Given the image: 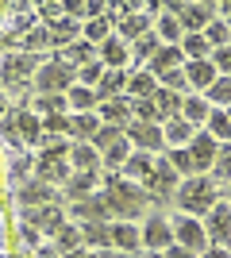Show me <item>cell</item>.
<instances>
[{
    "label": "cell",
    "instance_id": "cell-30",
    "mask_svg": "<svg viewBox=\"0 0 231 258\" xmlns=\"http://www.w3.org/2000/svg\"><path fill=\"white\" fill-rule=\"evenodd\" d=\"M181 93H170V89H162L158 85V93H154V108H158V116H162V123L166 119H177L181 116Z\"/></svg>",
    "mask_w": 231,
    "mask_h": 258
},
{
    "label": "cell",
    "instance_id": "cell-48",
    "mask_svg": "<svg viewBox=\"0 0 231 258\" xmlns=\"http://www.w3.org/2000/svg\"><path fill=\"white\" fill-rule=\"evenodd\" d=\"M212 66H216V74H220V77H231V46L212 50Z\"/></svg>",
    "mask_w": 231,
    "mask_h": 258
},
{
    "label": "cell",
    "instance_id": "cell-53",
    "mask_svg": "<svg viewBox=\"0 0 231 258\" xmlns=\"http://www.w3.org/2000/svg\"><path fill=\"white\" fill-rule=\"evenodd\" d=\"M216 8H220V12H227V16H231V0H223V4H216Z\"/></svg>",
    "mask_w": 231,
    "mask_h": 258
},
{
    "label": "cell",
    "instance_id": "cell-22",
    "mask_svg": "<svg viewBox=\"0 0 231 258\" xmlns=\"http://www.w3.org/2000/svg\"><path fill=\"white\" fill-rule=\"evenodd\" d=\"M146 31H154V27H150V12H146V8L135 12V16H120V23H116V35H120L127 46H131L139 35H146Z\"/></svg>",
    "mask_w": 231,
    "mask_h": 258
},
{
    "label": "cell",
    "instance_id": "cell-19",
    "mask_svg": "<svg viewBox=\"0 0 231 258\" xmlns=\"http://www.w3.org/2000/svg\"><path fill=\"white\" fill-rule=\"evenodd\" d=\"M108 231H112V247H120V250H139L143 247V231H139L131 220H112Z\"/></svg>",
    "mask_w": 231,
    "mask_h": 258
},
{
    "label": "cell",
    "instance_id": "cell-49",
    "mask_svg": "<svg viewBox=\"0 0 231 258\" xmlns=\"http://www.w3.org/2000/svg\"><path fill=\"white\" fill-rule=\"evenodd\" d=\"M43 127L46 131H66V135H69V112H54V116H46Z\"/></svg>",
    "mask_w": 231,
    "mask_h": 258
},
{
    "label": "cell",
    "instance_id": "cell-39",
    "mask_svg": "<svg viewBox=\"0 0 231 258\" xmlns=\"http://www.w3.org/2000/svg\"><path fill=\"white\" fill-rule=\"evenodd\" d=\"M204 39H208V46H212V50H220V46H227V43H231V23L216 16V20H212L208 27H204Z\"/></svg>",
    "mask_w": 231,
    "mask_h": 258
},
{
    "label": "cell",
    "instance_id": "cell-15",
    "mask_svg": "<svg viewBox=\"0 0 231 258\" xmlns=\"http://www.w3.org/2000/svg\"><path fill=\"white\" fill-rule=\"evenodd\" d=\"M181 70H185L189 89H193V93H200V97H204V93L216 85V77H220V74H216V66H212V58H204V62H185Z\"/></svg>",
    "mask_w": 231,
    "mask_h": 258
},
{
    "label": "cell",
    "instance_id": "cell-42",
    "mask_svg": "<svg viewBox=\"0 0 231 258\" xmlns=\"http://www.w3.org/2000/svg\"><path fill=\"white\" fill-rule=\"evenodd\" d=\"M212 181H231V143H220L216 162H212Z\"/></svg>",
    "mask_w": 231,
    "mask_h": 258
},
{
    "label": "cell",
    "instance_id": "cell-50",
    "mask_svg": "<svg viewBox=\"0 0 231 258\" xmlns=\"http://www.w3.org/2000/svg\"><path fill=\"white\" fill-rule=\"evenodd\" d=\"M20 235H23V243H27V247H43V239H39V227L23 224V227H20Z\"/></svg>",
    "mask_w": 231,
    "mask_h": 258
},
{
    "label": "cell",
    "instance_id": "cell-44",
    "mask_svg": "<svg viewBox=\"0 0 231 258\" xmlns=\"http://www.w3.org/2000/svg\"><path fill=\"white\" fill-rule=\"evenodd\" d=\"M108 35H112V31H108V20H104V16H100V20L81 23V39H85V43H93V46H100Z\"/></svg>",
    "mask_w": 231,
    "mask_h": 258
},
{
    "label": "cell",
    "instance_id": "cell-35",
    "mask_svg": "<svg viewBox=\"0 0 231 258\" xmlns=\"http://www.w3.org/2000/svg\"><path fill=\"white\" fill-rule=\"evenodd\" d=\"M204 131H208L216 143H231V119H227V112H223V108H212Z\"/></svg>",
    "mask_w": 231,
    "mask_h": 258
},
{
    "label": "cell",
    "instance_id": "cell-34",
    "mask_svg": "<svg viewBox=\"0 0 231 258\" xmlns=\"http://www.w3.org/2000/svg\"><path fill=\"white\" fill-rule=\"evenodd\" d=\"M66 100H69V108H73V112H97V104H100L97 89H85V85H73V89L66 93Z\"/></svg>",
    "mask_w": 231,
    "mask_h": 258
},
{
    "label": "cell",
    "instance_id": "cell-60",
    "mask_svg": "<svg viewBox=\"0 0 231 258\" xmlns=\"http://www.w3.org/2000/svg\"><path fill=\"white\" fill-rule=\"evenodd\" d=\"M227 46H231V43H227Z\"/></svg>",
    "mask_w": 231,
    "mask_h": 258
},
{
    "label": "cell",
    "instance_id": "cell-6",
    "mask_svg": "<svg viewBox=\"0 0 231 258\" xmlns=\"http://www.w3.org/2000/svg\"><path fill=\"white\" fill-rule=\"evenodd\" d=\"M123 135H127V143H131L135 151L166 154V139H162V127H158V123H139V119H131V123L123 127Z\"/></svg>",
    "mask_w": 231,
    "mask_h": 258
},
{
    "label": "cell",
    "instance_id": "cell-33",
    "mask_svg": "<svg viewBox=\"0 0 231 258\" xmlns=\"http://www.w3.org/2000/svg\"><path fill=\"white\" fill-rule=\"evenodd\" d=\"M181 54H185V62H204L212 58V46L204 35H181Z\"/></svg>",
    "mask_w": 231,
    "mask_h": 258
},
{
    "label": "cell",
    "instance_id": "cell-31",
    "mask_svg": "<svg viewBox=\"0 0 231 258\" xmlns=\"http://www.w3.org/2000/svg\"><path fill=\"white\" fill-rule=\"evenodd\" d=\"M154 35H158V39H162V46H181V23H177V16H170V12H166V16H158V23H154Z\"/></svg>",
    "mask_w": 231,
    "mask_h": 258
},
{
    "label": "cell",
    "instance_id": "cell-10",
    "mask_svg": "<svg viewBox=\"0 0 231 258\" xmlns=\"http://www.w3.org/2000/svg\"><path fill=\"white\" fill-rule=\"evenodd\" d=\"M139 231H143V247L146 250H158V254H162V250H170L174 247V220H166V216H146V224L139 227Z\"/></svg>",
    "mask_w": 231,
    "mask_h": 258
},
{
    "label": "cell",
    "instance_id": "cell-41",
    "mask_svg": "<svg viewBox=\"0 0 231 258\" xmlns=\"http://www.w3.org/2000/svg\"><path fill=\"white\" fill-rule=\"evenodd\" d=\"M81 239H85L89 247H112L108 224H81Z\"/></svg>",
    "mask_w": 231,
    "mask_h": 258
},
{
    "label": "cell",
    "instance_id": "cell-36",
    "mask_svg": "<svg viewBox=\"0 0 231 258\" xmlns=\"http://www.w3.org/2000/svg\"><path fill=\"white\" fill-rule=\"evenodd\" d=\"M31 170H35V158L27 151H23V154H12V162H8L12 185H27V181H31Z\"/></svg>",
    "mask_w": 231,
    "mask_h": 258
},
{
    "label": "cell",
    "instance_id": "cell-1",
    "mask_svg": "<svg viewBox=\"0 0 231 258\" xmlns=\"http://www.w3.org/2000/svg\"><path fill=\"white\" fill-rule=\"evenodd\" d=\"M177 208L185 216H208L212 208H216V181H212L208 173H193V177H181V185H177V193H174Z\"/></svg>",
    "mask_w": 231,
    "mask_h": 258
},
{
    "label": "cell",
    "instance_id": "cell-29",
    "mask_svg": "<svg viewBox=\"0 0 231 258\" xmlns=\"http://www.w3.org/2000/svg\"><path fill=\"white\" fill-rule=\"evenodd\" d=\"M50 243H54L58 254H73V250L81 247L85 239H81V227H77V224H62L54 235H50Z\"/></svg>",
    "mask_w": 231,
    "mask_h": 258
},
{
    "label": "cell",
    "instance_id": "cell-16",
    "mask_svg": "<svg viewBox=\"0 0 231 258\" xmlns=\"http://www.w3.org/2000/svg\"><path fill=\"white\" fill-rule=\"evenodd\" d=\"M69 170H77V173H100V170H104L100 151L93 147V143H73V147H69Z\"/></svg>",
    "mask_w": 231,
    "mask_h": 258
},
{
    "label": "cell",
    "instance_id": "cell-46",
    "mask_svg": "<svg viewBox=\"0 0 231 258\" xmlns=\"http://www.w3.org/2000/svg\"><path fill=\"white\" fill-rule=\"evenodd\" d=\"M120 139H123V127H112V123H104V127L97 131V139H93V147H97V151L104 154V151H112V147H116Z\"/></svg>",
    "mask_w": 231,
    "mask_h": 258
},
{
    "label": "cell",
    "instance_id": "cell-9",
    "mask_svg": "<svg viewBox=\"0 0 231 258\" xmlns=\"http://www.w3.org/2000/svg\"><path fill=\"white\" fill-rule=\"evenodd\" d=\"M204 235H208L212 247H231V205L227 201H216V208L204 216Z\"/></svg>",
    "mask_w": 231,
    "mask_h": 258
},
{
    "label": "cell",
    "instance_id": "cell-21",
    "mask_svg": "<svg viewBox=\"0 0 231 258\" xmlns=\"http://www.w3.org/2000/svg\"><path fill=\"white\" fill-rule=\"evenodd\" d=\"M20 205L23 208H43V205H54V185L31 177L27 185H20Z\"/></svg>",
    "mask_w": 231,
    "mask_h": 258
},
{
    "label": "cell",
    "instance_id": "cell-2",
    "mask_svg": "<svg viewBox=\"0 0 231 258\" xmlns=\"http://www.w3.org/2000/svg\"><path fill=\"white\" fill-rule=\"evenodd\" d=\"M104 197H108V212L120 216V220H131L146 208V193L127 177H108V193Z\"/></svg>",
    "mask_w": 231,
    "mask_h": 258
},
{
    "label": "cell",
    "instance_id": "cell-8",
    "mask_svg": "<svg viewBox=\"0 0 231 258\" xmlns=\"http://www.w3.org/2000/svg\"><path fill=\"white\" fill-rule=\"evenodd\" d=\"M177 185H181V181H177V170L166 158H154V170H150V177L143 181V193L162 201V197H174L177 193Z\"/></svg>",
    "mask_w": 231,
    "mask_h": 258
},
{
    "label": "cell",
    "instance_id": "cell-25",
    "mask_svg": "<svg viewBox=\"0 0 231 258\" xmlns=\"http://www.w3.org/2000/svg\"><path fill=\"white\" fill-rule=\"evenodd\" d=\"M197 135V127L189 123V119H166L162 123V139H166V147H189V139Z\"/></svg>",
    "mask_w": 231,
    "mask_h": 258
},
{
    "label": "cell",
    "instance_id": "cell-24",
    "mask_svg": "<svg viewBox=\"0 0 231 258\" xmlns=\"http://www.w3.org/2000/svg\"><path fill=\"white\" fill-rule=\"evenodd\" d=\"M181 66H185L181 46H162V50H158L150 62H146V70H150L154 77H162V74H170V70H181Z\"/></svg>",
    "mask_w": 231,
    "mask_h": 258
},
{
    "label": "cell",
    "instance_id": "cell-47",
    "mask_svg": "<svg viewBox=\"0 0 231 258\" xmlns=\"http://www.w3.org/2000/svg\"><path fill=\"white\" fill-rule=\"evenodd\" d=\"M54 39H50V27H35V31L23 35V46L27 50H43V46H50Z\"/></svg>",
    "mask_w": 231,
    "mask_h": 258
},
{
    "label": "cell",
    "instance_id": "cell-59",
    "mask_svg": "<svg viewBox=\"0 0 231 258\" xmlns=\"http://www.w3.org/2000/svg\"><path fill=\"white\" fill-rule=\"evenodd\" d=\"M0 258H4V254H0Z\"/></svg>",
    "mask_w": 231,
    "mask_h": 258
},
{
    "label": "cell",
    "instance_id": "cell-11",
    "mask_svg": "<svg viewBox=\"0 0 231 258\" xmlns=\"http://www.w3.org/2000/svg\"><path fill=\"white\" fill-rule=\"evenodd\" d=\"M66 212L73 220H85V224H112V212H108V197L104 193H93L77 205H66Z\"/></svg>",
    "mask_w": 231,
    "mask_h": 258
},
{
    "label": "cell",
    "instance_id": "cell-51",
    "mask_svg": "<svg viewBox=\"0 0 231 258\" xmlns=\"http://www.w3.org/2000/svg\"><path fill=\"white\" fill-rule=\"evenodd\" d=\"M162 258H193V254H189L185 247H177V243H174L170 250H162Z\"/></svg>",
    "mask_w": 231,
    "mask_h": 258
},
{
    "label": "cell",
    "instance_id": "cell-27",
    "mask_svg": "<svg viewBox=\"0 0 231 258\" xmlns=\"http://www.w3.org/2000/svg\"><path fill=\"white\" fill-rule=\"evenodd\" d=\"M123 93H127V70H104V77L97 85V97L112 100V97H123Z\"/></svg>",
    "mask_w": 231,
    "mask_h": 258
},
{
    "label": "cell",
    "instance_id": "cell-38",
    "mask_svg": "<svg viewBox=\"0 0 231 258\" xmlns=\"http://www.w3.org/2000/svg\"><path fill=\"white\" fill-rule=\"evenodd\" d=\"M166 162L177 170V177H193L197 173V166L189 158V147H166Z\"/></svg>",
    "mask_w": 231,
    "mask_h": 258
},
{
    "label": "cell",
    "instance_id": "cell-12",
    "mask_svg": "<svg viewBox=\"0 0 231 258\" xmlns=\"http://www.w3.org/2000/svg\"><path fill=\"white\" fill-rule=\"evenodd\" d=\"M23 224H31V227H39V231H50L54 235L58 227L66 224V208L58 205H43V208H23Z\"/></svg>",
    "mask_w": 231,
    "mask_h": 258
},
{
    "label": "cell",
    "instance_id": "cell-18",
    "mask_svg": "<svg viewBox=\"0 0 231 258\" xmlns=\"http://www.w3.org/2000/svg\"><path fill=\"white\" fill-rule=\"evenodd\" d=\"M100 127L104 123H100L97 112H69V135H73V143H93Z\"/></svg>",
    "mask_w": 231,
    "mask_h": 258
},
{
    "label": "cell",
    "instance_id": "cell-52",
    "mask_svg": "<svg viewBox=\"0 0 231 258\" xmlns=\"http://www.w3.org/2000/svg\"><path fill=\"white\" fill-rule=\"evenodd\" d=\"M204 258H231V254H227V247H212V243H208V250H204Z\"/></svg>",
    "mask_w": 231,
    "mask_h": 258
},
{
    "label": "cell",
    "instance_id": "cell-28",
    "mask_svg": "<svg viewBox=\"0 0 231 258\" xmlns=\"http://www.w3.org/2000/svg\"><path fill=\"white\" fill-rule=\"evenodd\" d=\"M208 112H212V108H208V100L200 97V93H193V97L181 100V119H189V123H193L197 131L208 123Z\"/></svg>",
    "mask_w": 231,
    "mask_h": 258
},
{
    "label": "cell",
    "instance_id": "cell-54",
    "mask_svg": "<svg viewBox=\"0 0 231 258\" xmlns=\"http://www.w3.org/2000/svg\"><path fill=\"white\" fill-rule=\"evenodd\" d=\"M0 112H8V100H4V89H0Z\"/></svg>",
    "mask_w": 231,
    "mask_h": 258
},
{
    "label": "cell",
    "instance_id": "cell-37",
    "mask_svg": "<svg viewBox=\"0 0 231 258\" xmlns=\"http://www.w3.org/2000/svg\"><path fill=\"white\" fill-rule=\"evenodd\" d=\"M97 58V46L93 43H85V39H77L73 46H66V54H62V62H69L73 70H81V66H89Z\"/></svg>",
    "mask_w": 231,
    "mask_h": 258
},
{
    "label": "cell",
    "instance_id": "cell-7",
    "mask_svg": "<svg viewBox=\"0 0 231 258\" xmlns=\"http://www.w3.org/2000/svg\"><path fill=\"white\" fill-rule=\"evenodd\" d=\"M39 66L43 62H35V54H8L4 66H0L4 89H20L23 81H31V74H39Z\"/></svg>",
    "mask_w": 231,
    "mask_h": 258
},
{
    "label": "cell",
    "instance_id": "cell-45",
    "mask_svg": "<svg viewBox=\"0 0 231 258\" xmlns=\"http://www.w3.org/2000/svg\"><path fill=\"white\" fill-rule=\"evenodd\" d=\"M100 77H104V62H100V58H93L89 66H81V70H77V85L97 89V85H100Z\"/></svg>",
    "mask_w": 231,
    "mask_h": 258
},
{
    "label": "cell",
    "instance_id": "cell-57",
    "mask_svg": "<svg viewBox=\"0 0 231 258\" xmlns=\"http://www.w3.org/2000/svg\"><path fill=\"white\" fill-rule=\"evenodd\" d=\"M223 112H227V119H231V108H223Z\"/></svg>",
    "mask_w": 231,
    "mask_h": 258
},
{
    "label": "cell",
    "instance_id": "cell-14",
    "mask_svg": "<svg viewBox=\"0 0 231 258\" xmlns=\"http://www.w3.org/2000/svg\"><path fill=\"white\" fill-rule=\"evenodd\" d=\"M216 151H220V143L212 139L208 131L200 127L193 139H189V158H193V166H197V173L212 170V162H216Z\"/></svg>",
    "mask_w": 231,
    "mask_h": 258
},
{
    "label": "cell",
    "instance_id": "cell-3",
    "mask_svg": "<svg viewBox=\"0 0 231 258\" xmlns=\"http://www.w3.org/2000/svg\"><path fill=\"white\" fill-rule=\"evenodd\" d=\"M166 12L170 16H177V23H181V31L185 35H204V27H208L212 20H216V4H208V0H200V4H185V0H170L166 4Z\"/></svg>",
    "mask_w": 231,
    "mask_h": 258
},
{
    "label": "cell",
    "instance_id": "cell-61",
    "mask_svg": "<svg viewBox=\"0 0 231 258\" xmlns=\"http://www.w3.org/2000/svg\"><path fill=\"white\" fill-rule=\"evenodd\" d=\"M227 197H231V193H227Z\"/></svg>",
    "mask_w": 231,
    "mask_h": 258
},
{
    "label": "cell",
    "instance_id": "cell-32",
    "mask_svg": "<svg viewBox=\"0 0 231 258\" xmlns=\"http://www.w3.org/2000/svg\"><path fill=\"white\" fill-rule=\"evenodd\" d=\"M158 50H162V39H158L154 31H146V35H139V39L131 43V62H143L146 66Z\"/></svg>",
    "mask_w": 231,
    "mask_h": 258
},
{
    "label": "cell",
    "instance_id": "cell-5",
    "mask_svg": "<svg viewBox=\"0 0 231 258\" xmlns=\"http://www.w3.org/2000/svg\"><path fill=\"white\" fill-rule=\"evenodd\" d=\"M174 243L185 247L189 254H204L208 250V235H204V224L197 216H177L174 220Z\"/></svg>",
    "mask_w": 231,
    "mask_h": 258
},
{
    "label": "cell",
    "instance_id": "cell-56",
    "mask_svg": "<svg viewBox=\"0 0 231 258\" xmlns=\"http://www.w3.org/2000/svg\"><path fill=\"white\" fill-rule=\"evenodd\" d=\"M143 258H162V254H158V250H146V254Z\"/></svg>",
    "mask_w": 231,
    "mask_h": 258
},
{
    "label": "cell",
    "instance_id": "cell-20",
    "mask_svg": "<svg viewBox=\"0 0 231 258\" xmlns=\"http://www.w3.org/2000/svg\"><path fill=\"white\" fill-rule=\"evenodd\" d=\"M97 181H100V173H69V181L62 185V193H66L69 205H77V201H85V197L97 193Z\"/></svg>",
    "mask_w": 231,
    "mask_h": 258
},
{
    "label": "cell",
    "instance_id": "cell-13",
    "mask_svg": "<svg viewBox=\"0 0 231 258\" xmlns=\"http://www.w3.org/2000/svg\"><path fill=\"white\" fill-rule=\"evenodd\" d=\"M97 58L104 62V70H127V66H131V46L123 43L120 35H108V39L97 46Z\"/></svg>",
    "mask_w": 231,
    "mask_h": 258
},
{
    "label": "cell",
    "instance_id": "cell-23",
    "mask_svg": "<svg viewBox=\"0 0 231 258\" xmlns=\"http://www.w3.org/2000/svg\"><path fill=\"white\" fill-rule=\"evenodd\" d=\"M154 93H158V77H154L150 70H135V74H127V93H123L127 100H150Z\"/></svg>",
    "mask_w": 231,
    "mask_h": 258
},
{
    "label": "cell",
    "instance_id": "cell-58",
    "mask_svg": "<svg viewBox=\"0 0 231 258\" xmlns=\"http://www.w3.org/2000/svg\"><path fill=\"white\" fill-rule=\"evenodd\" d=\"M0 208H4V205H0Z\"/></svg>",
    "mask_w": 231,
    "mask_h": 258
},
{
    "label": "cell",
    "instance_id": "cell-55",
    "mask_svg": "<svg viewBox=\"0 0 231 258\" xmlns=\"http://www.w3.org/2000/svg\"><path fill=\"white\" fill-rule=\"evenodd\" d=\"M4 243H8V239H4V227H0V254H4Z\"/></svg>",
    "mask_w": 231,
    "mask_h": 258
},
{
    "label": "cell",
    "instance_id": "cell-43",
    "mask_svg": "<svg viewBox=\"0 0 231 258\" xmlns=\"http://www.w3.org/2000/svg\"><path fill=\"white\" fill-rule=\"evenodd\" d=\"M204 100L216 108H231V77H216V85L204 93Z\"/></svg>",
    "mask_w": 231,
    "mask_h": 258
},
{
    "label": "cell",
    "instance_id": "cell-17",
    "mask_svg": "<svg viewBox=\"0 0 231 258\" xmlns=\"http://www.w3.org/2000/svg\"><path fill=\"white\" fill-rule=\"evenodd\" d=\"M97 116H100V123H112V127H127V123H131V100H127V97L100 100V104H97Z\"/></svg>",
    "mask_w": 231,
    "mask_h": 258
},
{
    "label": "cell",
    "instance_id": "cell-40",
    "mask_svg": "<svg viewBox=\"0 0 231 258\" xmlns=\"http://www.w3.org/2000/svg\"><path fill=\"white\" fill-rule=\"evenodd\" d=\"M31 112H43V116H54V112H69V100L58 97V93H39L35 97V108Z\"/></svg>",
    "mask_w": 231,
    "mask_h": 258
},
{
    "label": "cell",
    "instance_id": "cell-26",
    "mask_svg": "<svg viewBox=\"0 0 231 258\" xmlns=\"http://www.w3.org/2000/svg\"><path fill=\"white\" fill-rule=\"evenodd\" d=\"M120 170H123V177H127V181H146V177H150V170H154V154L131 151Z\"/></svg>",
    "mask_w": 231,
    "mask_h": 258
},
{
    "label": "cell",
    "instance_id": "cell-4",
    "mask_svg": "<svg viewBox=\"0 0 231 258\" xmlns=\"http://www.w3.org/2000/svg\"><path fill=\"white\" fill-rule=\"evenodd\" d=\"M31 81H35L39 93H58V97H66L69 89L77 85V70L69 62H62V58H54V62L39 66V74H35Z\"/></svg>",
    "mask_w": 231,
    "mask_h": 258
}]
</instances>
